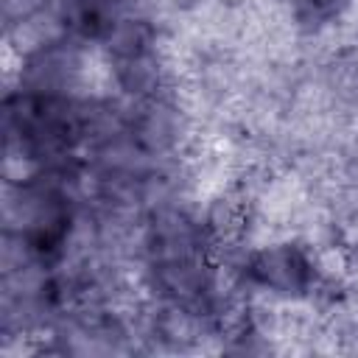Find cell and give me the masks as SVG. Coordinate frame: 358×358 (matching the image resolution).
<instances>
[{"label": "cell", "mask_w": 358, "mask_h": 358, "mask_svg": "<svg viewBox=\"0 0 358 358\" xmlns=\"http://www.w3.org/2000/svg\"><path fill=\"white\" fill-rule=\"evenodd\" d=\"M249 274L274 294H305L313 282V266L296 246H271L252 257Z\"/></svg>", "instance_id": "1"}, {"label": "cell", "mask_w": 358, "mask_h": 358, "mask_svg": "<svg viewBox=\"0 0 358 358\" xmlns=\"http://www.w3.org/2000/svg\"><path fill=\"white\" fill-rule=\"evenodd\" d=\"M344 6H347V0H291L294 17L302 25H310V28L336 20Z\"/></svg>", "instance_id": "2"}, {"label": "cell", "mask_w": 358, "mask_h": 358, "mask_svg": "<svg viewBox=\"0 0 358 358\" xmlns=\"http://www.w3.org/2000/svg\"><path fill=\"white\" fill-rule=\"evenodd\" d=\"M48 6V0H3V17L8 25H17L22 20H31Z\"/></svg>", "instance_id": "3"}]
</instances>
